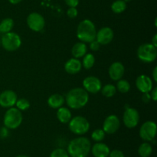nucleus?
Returning <instances> with one entry per match:
<instances>
[{
    "mask_svg": "<svg viewBox=\"0 0 157 157\" xmlns=\"http://www.w3.org/2000/svg\"><path fill=\"white\" fill-rule=\"evenodd\" d=\"M123 121L124 125L129 129L136 127L140 121L139 112L133 108H127L124 113Z\"/></svg>",
    "mask_w": 157,
    "mask_h": 157,
    "instance_id": "nucleus-10",
    "label": "nucleus"
},
{
    "mask_svg": "<svg viewBox=\"0 0 157 157\" xmlns=\"http://www.w3.org/2000/svg\"><path fill=\"white\" fill-rule=\"evenodd\" d=\"M90 150L94 157H108L110 152L108 146L101 142L95 143Z\"/></svg>",
    "mask_w": 157,
    "mask_h": 157,
    "instance_id": "nucleus-17",
    "label": "nucleus"
},
{
    "mask_svg": "<svg viewBox=\"0 0 157 157\" xmlns=\"http://www.w3.org/2000/svg\"><path fill=\"white\" fill-rule=\"evenodd\" d=\"M84 89L90 93H98L100 92L102 88L101 82L98 77L95 76H87L83 81Z\"/></svg>",
    "mask_w": 157,
    "mask_h": 157,
    "instance_id": "nucleus-11",
    "label": "nucleus"
},
{
    "mask_svg": "<svg viewBox=\"0 0 157 157\" xmlns=\"http://www.w3.org/2000/svg\"><path fill=\"white\" fill-rule=\"evenodd\" d=\"M15 105H16L17 109H19L20 111H25L30 107V103L29 100L25 98L17 99Z\"/></svg>",
    "mask_w": 157,
    "mask_h": 157,
    "instance_id": "nucleus-29",
    "label": "nucleus"
},
{
    "mask_svg": "<svg viewBox=\"0 0 157 157\" xmlns=\"http://www.w3.org/2000/svg\"><path fill=\"white\" fill-rule=\"evenodd\" d=\"M137 56L142 62L146 63L153 62L157 57V49L151 43H145L138 48Z\"/></svg>",
    "mask_w": 157,
    "mask_h": 157,
    "instance_id": "nucleus-6",
    "label": "nucleus"
},
{
    "mask_svg": "<svg viewBox=\"0 0 157 157\" xmlns=\"http://www.w3.org/2000/svg\"><path fill=\"white\" fill-rule=\"evenodd\" d=\"M127 9V3L124 0H116L111 5V9L114 13H122Z\"/></svg>",
    "mask_w": 157,
    "mask_h": 157,
    "instance_id": "nucleus-24",
    "label": "nucleus"
},
{
    "mask_svg": "<svg viewBox=\"0 0 157 157\" xmlns=\"http://www.w3.org/2000/svg\"><path fill=\"white\" fill-rule=\"evenodd\" d=\"M14 26V21L10 18H4L0 22V32L3 34L8 33L12 31Z\"/></svg>",
    "mask_w": 157,
    "mask_h": 157,
    "instance_id": "nucleus-22",
    "label": "nucleus"
},
{
    "mask_svg": "<svg viewBox=\"0 0 157 157\" xmlns=\"http://www.w3.org/2000/svg\"><path fill=\"white\" fill-rule=\"evenodd\" d=\"M156 22H157V18H156V19H155V26H157Z\"/></svg>",
    "mask_w": 157,
    "mask_h": 157,
    "instance_id": "nucleus-43",
    "label": "nucleus"
},
{
    "mask_svg": "<svg viewBox=\"0 0 157 157\" xmlns=\"http://www.w3.org/2000/svg\"><path fill=\"white\" fill-rule=\"evenodd\" d=\"M124 1L126 3H127V2H130V1H131V0H124Z\"/></svg>",
    "mask_w": 157,
    "mask_h": 157,
    "instance_id": "nucleus-42",
    "label": "nucleus"
},
{
    "mask_svg": "<svg viewBox=\"0 0 157 157\" xmlns=\"http://www.w3.org/2000/svg\"><path fill=\"white\" fill-rule=\"evenodd\" d=\"M156 124L153 121H147L141 126L140 129V136L143 140L151 142L156 135Z\"/></svg>",
    "mask_w": 157,
    "mask_h": 157,
    "instance_id": "nucleus-8",
    "label": "nucleus"
},
{
    "mask_svg": "<svg viewBox=\"0 0 157 157\" xmlns=\"http://www.w3.org/2000/svg\"><path fill=\"white\" fill-rule=\"evenodd\" d=\"M81 67H82V64L80 62V60L75 58H70L64 64V69H65V71L68 74H71V75L78 73L81 71Z\"/></svg>",
    "mask_w": 157,
    "mask_h": 157,
    "instance_id": "nucleus-18",
    "label": "nucleus"
},
{
    "mask_svg": "<svg viewBox=\"0 0 157 157\" xmlns=\"http://www.w3.org/2000/svg\"><path fill=\"white\" fill-rule=\"evenodd\" d=\"M18 96L12 90H5L0 94V106L3 108H11L15 105Z\"/></svg>",
    "mask_w": 157,
    "mask_h": 157,
    "instance_id": "nucleus-13",
    "label": "nucleus"
},
{
    "mask_svg": "<svg viewBox=\"0 0 157 157\" xmlns=\"http://www.w3.org/2000/svg\"><path fill=\"white\" fill-rule=\"evenodd\" d=\"M64 103V98L60 94H53L48 99V104L52 109H59Z\"/></svg>",
    "mask_w": 157,
    "mask_h": 157,
    "instance_id": "nucleus-20",
    "label": "nucleus"
},
{
    "mask_svg": "<svg viewBox=\"0 0 157 157\" xmlns=\"http://www.w3.org/2000/svg\"><path fill=\"white\" fill-rule=\"evenodd\" d=\"M69 129L73 133L76 135H81L87 133L90 129V123L87 121V119L84 117L78 115L71 119L69 122Z\"/></svg>",
    "mask_w": 157,
    "mask_h": 157,
    "instance_id": "nucleus-5",
    "label": "nucleus"
},
{
    "mask_svg": "<svg viewBox=\"0 0 157 157\" xmlns=\"http://www.w3.org/2000/svg\"><path fill=\"white\" fill-rule=\"evenodd\" d=\"M50 157H69L67 150L62 148H58L53 150L51 153Z\"/></svg>",
    "mask_w": 157,
    "mask_h": 157,
    "instance_id": "nucleus-30",
    "label": "nucleus"
},
{
    "mask_svg": "<svg viewBox=\"0 0 157 157\" xmlns=\"http://www.w3.org/2000/svg\"><path fill=\"white\" fill-rule=\"evenodd\" d=\"M8 129L6 127H2L1 129H0V136L2 138H6V136L9 134V132H8Z\"/></svg>",
    "mask_w": 157,
    "mask_h": 157,
    "instance_id": "nucleus-36",
    "label": "nucleus"
},
{
    "mask_svg": "<svg viewBox=\"0 0 157 157\" xmlns=\"http://www.w3.org/2000/svg\"><path fill=\"white\" fill-rule=\"evenodd\" d=\"M151 92V99L153 100V101H156L157 100V87H155L154 89H152V90L150 91Z\"/></svg>",
    "mask_w": 157,
    "mask_h": 157,
    "instance_id": "nucleus-37",
    "label": "nucleus"
},
{
    "mask_svg": "<svg viewBox=\"0 0 157 157\" xmlns=\"http://www.w3.org/2000/svg\"><path fill=\"white\" fill-rule=\"evenodd\" d=\"M27 25L29 29L35 32H41L44 27L45 21L41 14L38 12H32L27 18Z\"/></svg>",
    "mask_w": 157,
    "mask_h": 157,
    "instance_id": "nucleus-9",
    "label": "nucleus"
},
{
    "mask_svg": "<svg viewBox=\"0 0 157 157\" xmlns=\"http://www.w3.org/2000/svg\"><path fill=\"white\" fill-rule=\"evenodd\" d=\"M21 1H22V0H9V2H10L11 4H12V5L18 4V3L21 2Z\"/></svg>",
    "mask_w": 157,
    "mask_h": 157,
    "instance_id": "nucleus-40",
    "label": "nucleus"
},
{
    "mask_svg": "<svg viewBox=\"0 0 157 157\" xmlns=\"http://www.w3.org/2000/svg\"><path fill=\"white\" fill-rule=\"evenodd\" d=\"M1 44L6 50L13 52L21 46V40L18 34L10 32L2 35L1 38Z\"/></svg>",
    "mask_w": 157,
    "mask_h": 157,
    "instance_id": "nucleus-7",
    "label": "nucleus"
},
{
    "mask_svg": "<svg viewBox=\"0 0 157 157\" xmlns=\"http://www.w3.org/2000/svg\"><path fill=\"white\" fill-rule=\"evenodd\" d=\"M125 69H124V65L120 62H115L109 68V75L110 78L113 81H118L121 79V78L124 75Z\"/></svg>",
    "mask_w": 157,
    "mask_h": 157,
    "instance_id": "nucleus-16",
    "label": "nucleus"
},
{
    "mask_svg": "<svg viewBox=\"0 0 157 157\" xmlns=\"http://www.w3.org/2000/svg\"><path fill=\"white\" fill-rule=\"evenodd\" d=\"M71 53L75 58L84 57L87 53V46L85 43L82 42L75 43L71 49Z\"/></svg>",
    "mask_w": 157,
    "mask_h": 157,
    "instance_id": "nucleus-19",
    "label": "nucleus"
},
{
    "mask_svg": "<svg viewBox=\"0 0 157 157\" xmlns=\"http://www.w3.org/2000/svg\"><path fill=\"white\" fill-rule=\"evenodd\" d=\"M22 114L17 108H9L6 112L3 119L4 126L9 129H15L22 123Z\"/></svg>",
    "mask_w": 157,
    "mask_h": 157,
    "instance_id": "nucleus-4",
    "label": "nucleus"
},
{
    "mask_svg": "<svg viewBox=\"0 0 157 157\" xmlns=\"http://www.w3.org/2000/svg\"><path fill=\"white\" fill-rule=\"evenodd\" d=\"M101 91L104 96L107 97V98H110V97L113 96L115 95L117 92V89L113 85L107 84L101 88Z\"/></svg>",
    "mask_w": 157,
    "mask_h": 157,
    "instance_id": "nucleus-26",
    "label": "nucleus"
},
{
    "mask_svg": "<svg viewBox=\"0 0 157 157\" xmlns=\"http://www.w3.org/2000/svg\"><path fill=\"white\" fill-rule=\"evenodd\" d=\"M114 33L110 27L101 28L96 35V40L101 45L109 44L113 40Z\"/></svg>",
    "mask_w": 157,
    "mask_h": 157,
    "instance_id": "nucleus-14",
    "label": "nucleus"
},
{
    "mask_svg": "<svg viewBox=\"0 0 157 157\" xmlns=\"http://www.w3.org/2000/svg\"><path fill=\"white\" fill-rule=\"evenodd\" d=\"M91 149V143L86 137H78L69 143L67 152L71 157H87Z\"/></svg>",
    "mask_w": 157,
    "mask_h": 157,
    "instance_id": "nucleus-1",
    "label": "nucleus"
},
{
    "mask_svg": "<svg viewBox=\"0 0 157 157\" xmlns=\"http://www.w3.org/2000/svg\"><path fill=\"white\" fill-rule=\"evenodd\" d=\"M65 3L69 6V7H75L76 8L79 3V0H64Z\"/></svg>",
    "mask_w": 157,
    "mask_h": 157,
    "instance_id": "nucleus-34",
    "label": "nucleus"
},
{
    "mask_svg": "<svg viewBox=\"0 0 157 157\" xmlns=\"http://www.w3.org/2000/svg\"><path fill=\"white\" fill-rule=\"evenodd\" d=\"M96 27L90 20L84 19L79 23L77 29V36L82 42H91L96 39Z\"/></svg>",
    "mask_w": 157,
    "mask_h": 157,
    "instance_id": "nucleus-3",
    "label": "nucleus"
},
{
    "mask_svg": "<svg viewBox=\"0 0 157 157\" xmlns=\"http://www.w3.org/2000/svg\"><path fill=\"white\" fill-rule=\"evenodd\" d=\"M100 47H101V44H100L96 39L92 41L91 42H90V49H91L92 51L99 50Z\"/></svg>",
    "mask_w": 157,
    "mask_h": 157,
    "instance_id": "nucleus-33",
    "label": "nucleus"
},
{
    "mask_svg": "<svg viewBox=\"0 0 157 157\" xmlns=\"http://www.w3.org/2000/svg\"><path fill=\"white\" fill-rule=\"evenodd\" d=\"M57 118L61 123H68L72 118L70 109L65 107H60L57 111Z\"/></svg>",
    "mask_w": 157,
    "mask_h": 157,
    "instance_id": "nucleus-21",
    "label": "nucleus"
},
{
    "mask_svg": "<svg viewBox=\"0 0 157 157\" xmlns=\"http://www.w3.org/2000/svg\"><path fill=\"white\" fill-rule=\"evenodd\" d=\"M142 100L144 103H149L151 100V96L150 95V92H147V93L143 94Z\"/></svg>",
    "mask_w": 157,
    "mask_h": 157,
    "instance_id": "nucleus-35",
    "label": "nucleus"
},
{
    "mask_svg": "<svg viewBox=\"0 0 157 157\" xmlns=\"http://www.w3.org/2000/svg\"><path fill=\"white\" fill-rule=\"evenodd\" d=\"M104 137H105V132L102 129H95L91 134L92 139L96 143H100L102 140H104Z\"/></svg>",
    "mask_w": 157,
    "mask_h": 157,
    "instance_id": "nucleus-28",
    "label": "nucleus"
},
{
    "mask_svg": "<svg viewBox=\"0 0 157 157\" xmlns=\"http://www.w3.org/2000/svg\"><path fill=\"white\" fill-rule=\"evenodd\" d=\"M65 100L67 105L71 109H81L88 103V92L83 88H75L67 92Z\"/></svg>",
    "mask_w": 157,
    "mask_h": 157,
    "instance_id": "nucleus-2",
    "label": "nucleus"
},
{
    "mask_svg": "<svg viewBox=\"0 0 157 157\" xmlns=\"http://www.w3.org/2000/svg\"><path fill=\"white\" fill-rule=\"evenodd\" d=\"M153 46H154L155 47H157V35H156L153 36V39H152V43H151Z\"/></svg>",
    "mask_w": 157,
    "mask_h": 157,
    "instance_id": "nucleus-39",
    "label": "nucleus"
},
{
    "mask_svg": "<svg viewBox=\"0 0 157 157\" xmlns=\"http://www.w3.org/2000/svg\"><path fill=\"white\" fill-rule=\"evenodd\" d=\"M153 78L155 82H157V67H155L153 71Z\"/></svg>",
    "mask_w": 157,
    "mask_h": 157,
    "instance_id": "nucleus-38",
    "label": "nucleus"
},
{
    "mask_svg": "<svg viewBox=\"0 0 157 157\" xmlns=\"http://www.w3.org/2000/svg\"><path fill=\"white\" fill-rule=\"evenodd\" d=\"M117 88L118 91L122 93H127L130 91V85L128 81L125 79H120L118 80L117 83Z\"/></svg>",
    "mask_w": 157,
    "mask_h": 157,
    "instance_id": "nucleus-27",
    "label": "nucleus"
},
{
    "mask_svg": "<svg viewBox=\"0 0 157 157\" xmlns=\"http://www.w3.org/2000/svg\"><path fill=\"white\" fill-rule=\"evenodd\" d=\"M153 152L152 145L149 143H144L139 146L138 153L141 157H150Z\"/></svg>",
    "mask_w": 157,
    "mask_h": 157,
    "instance_id": "nucleus-23",
    "label": "nucleus"
},
{
    "mask_svg": "<svg viewBox=\"0 0 157 157\" xmlns=\"http://www.w3.org/2000/svg\"><path fill=\"white\" fill-rule=\"evenodd\" d=\"M121 122L119 118L115 115H110L105 119L103 124V130L105 133L113 134L119 129Z\"/></svg>",
    "mask_w": 157,
    "mask_h": 157,
    "instance_id": "nucleus-12",
    "label": "nucleus"
},
{
    "mask_svg": "<svg viewBox=\"0 0 157 157\" xmlns=\"http://www.w3.org/2000/svg\"><path fill=\"white\" fill-rule=\"evenodd\" d=\"M109 157H124V154L119 149H113L110 152Z\"/></svg>",
    "mask_w": 157,
    "mask_h": 157,
    "instance_id": "nucleus-32",
    "label": "nucleus"
},
{
    "mask_svg": "<svg viewBox=\"0 0 157 157\" xmlns=\"http://www.w3.org/2000/svg\"><path fill=\"white\" fill-rule=\"evenodd\" d=\"M0 45H1V40H0Z\"/></svg>",
    "mask_w": 157,
    "mask_h": 157,
    "instance_id": "nucleus-44",
    "label": "nucleus"
},
{
    "mask_svg": "<svg viewBox=\"0 0 157 157\" xmlns=\"http://www.w3.org/2000/svg\"><path fill=\"white\" fill-rule=\"evenodd\" d=\"M67 15L71 18H76L77 15H78V9L75 7H70L67 9Z\"/></svg>",
    "mask_w": 157,
    "mask_h": 157,
    "instance_id": "nucleus-31",
    "label": "nucleus"
},
{
    "mask_svg": "<svg viewBox=\"0 0 157 157\" xmlns=\"http://www.w3.org/2000/svg\"><path fill=\"white\" fill-rule=\"evenodd\" d=\"M95 63V57L91 53H86L83 58L82 64L86 69H91Z\"/></svg>",
    "mask_w": 157,
    "mask_h": 157,
    "instance_id": "nucleus-25",
    "label": "nucleus"
},
{
    "mask_svg": "<svg viewBox=\"0 0 157 157\" xmlns=\"http://www.w3.org/2000/svg\"><path fill=\"white\" fill-rule=\"evenodd\" d=\"M136 86L141 92L147 93L150 92L153 89V81L147 75H141L136 78Z\"/></svg>",
    "mask_w": 157,
    "mask_h": 157,
    "instance_id": "nucleus-15",
    "label": "nucleus"
},
{
    "mask_svg": "<svg viewBox=\"0 0 157 157\" xmlns=\"http://www.w3.org/2000/svg\"><path fill=\"white\" fill-rule=\"evenodd\" d=\"M16 157H29V156H28V155H17Z\"/></svg>",
    "mask_w": 157,
    "mask_h": 157,
    "instance_id": "nucleus-41",
    "label": "nucleus"
}]
</instances>
